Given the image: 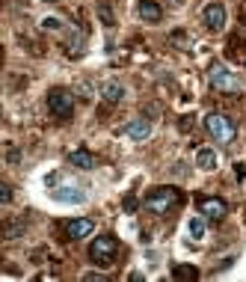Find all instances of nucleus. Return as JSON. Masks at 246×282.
<instances>
[{"label":"nucleus","instance_id":"f257e3e1","mask_svg":"<svg viewBox=\"0 0 246 282\" xmlns=\"http://www.w3.org/2000/svg\"><path fill=\"white\" fill-rule=\"evenodd\" d=\"M205 128H208V134H211L220 146H229V143H234V137H237V125H234V119L226 116V113H208V116H205Z\"/></svg>","mask_w":246,"mask_h":282},{"label":"nucleus","instance_id":"f03ea898","mask_svg":"<svg viewBox=\"0 0 246 282\" xmlns=\"http://www.w3.org/2000/svg\"><path fill=\"white\" fill-rule=\"evenodd\" d=\"M178 202H181V193H178L175 187H151L148 196H145V208L151 214H158V217L169 214Z\"/></svg>","mask_w":246,"mask_h":282},{"label":"nucleus","instance_id":"7ed1b4c3","mask_svg":"<svg viewBox=\"0 0 246 282\" xmlns=\"http://www.w3.org/2000/svg\"><path fill=\"white\" fill-rule=\"evenodd\" d=\"M208 80H211V87L217 89V92H223V95H240V80H237V74L229 71L223 63H213L211 66Z\"/></svg>","mask_w":246,"mask_h":282},{"label":"nucleus","instance_id":"20e7f679","mask_svg":"<svg viewBox=\"0 0 246 282\" xmlns=\"http://www.w3.org/2000/svg\"><path fill=\"white\" fill-rule=\"evenodd\" d=\"M116 252H119L116 238H113V235H101V238H95V241H92V247H89V259H92L95 265H101V267H110L113 262H116Z\"/></svg>","mask_w":246,"mask_h":282},{"label":"nucleus","instance_id":"39448f33","mask_svg":"<svg viewBox=\"0 0 246 282\" xmlns=\"http://www.w3.org/2000/svg\"><path fill=\"white\" fill-rule=\"evenodd\" d=\"M48 110H51L56 119H71L74 113V95L69 89H51L48 92Z\"/></svg>","mask_w":246,"mask_h":282},{"label":"nucleus","instance_id":"423d86ee","mask_svg":"<svg viewBox=\"0 0 246 282\" xmlns=\"http://www.w3.org/2000/svg\"><path fill=\"white\" fill-rule=\"evenodd\" d=\"M226 202L220 196H199V214H205L208 220H223L226 217Z\"/></svg>","mask_w":246,"mask_h":282},{"label":"nucleus","instance_id":"0eeeda50","mask_svg":"<svg viewBox=\"0 0 246 282\" xmlns=\"http://www.w3.org/2000/svg\"><path fill=\"white\" fill-rule=\"evenodd\" d=\"M202 18H205V27H208V30L220 33V30L226 27V6H223V3H208L205 12H202Z\"/></svg>","mask_w":246,"mask_h":282},{"label":"nucleus","instance_id":"6e6552de","mask_svg":"<svg viewBox=\"0 0 246 282\" xmlns=\"http://www.w3.org/2000/svg\"><path fill=\"white\" fill-rule=\"evenodd\" d=\"M95 232V223L86 220V217H80V220H69L66 223V235H69L71 241H77V238H89Z\"/></svg>","mask_w":246,"mask_h":282},{"label":"nucleus","instance_id":"1a4fd4ad","mask_svg":"<svg viewBox=\"0 0 246 282\" xmlns=\"http://www.w3.org/2000/svg\"><path fill=\"white\" fill-rule=\"evenodd\" d=\"M125 134L137 143L148 140V137H151V122H148V119H134V122L125 125Z\"/></svg>","mask_w":246,"mask_h":282},{"label":"nucleus","instance_id":"9d476101","mask_svg":"<svg viewBox=\"0 0 246 282\" xmlns=\"http://www.w3.org/2000/svg\"><path fill=\"white\" fill-rule=\"evenodd\" d=\"M137 12H140V18L145 24H160V18H163V9H160L155 0H140Z\"/></svg>","mask_w":246,"mask_h":282},{"label":"nucleus","instance_id":"9b49d317","mask_svg":"<svg viewBox=\"0 0 246 282\" xmlns=\"http://www.w3.org/2000/svg\"><path fill=\"white\" fill-rule=\"evenodd\" d=\"M101 98L110 101V104H119L125 98V87L119 80H107V83H101Z\"/></svg>","mask_w":246,"mask_h":282},{"label":"nucleus","instance_id":"f8f14e48","mask_svg":"<svg viewBox=\"0 0 246 282\" xmlns=\"http://www.w3.org/2000/svg\"><path fill=\"white\" fill-rule=\"evenodd\" d=\"M196 166L199 170H205V173H211V170H217V152L213 149H196Z\"/></svg>","mask_w":246,"mask_h":282},{"label":"nucleus","instance_id":"ddd939ff","mask_svg":"<svg viewBox=\"0 0 246 282\" xmlns=\"http://www.w3.org/2000/svg\"><path fill=\"white\" fill-rule=\"evenodd\" d=\"M69 163L77 166V170H92V166H95V158H92V152H86V149H74L69 155Z\"/></svg>","mask_w":246,"mask_h":282},{"label":"nucleus","instance_id":"4468645a","mask_svg":"<svg viewBox=\"0 0 246 282\" xmlns=\"http://www.w3.org/2000/svg\"><path fill=\"white\" fill-rule=\"evenodd\" d=\"M172 279H178V282L199 279V267H193V265H175V267H172Z\"/></svg>","mask_w":246,"mask_h":282},{"label":"nucleus","instance_id":"2eb2a0df","mask_svg":"<svg viewBox=\"0 0 246 282\" xmlns=\"http://www.w3.org/2000/svg\"><path fill=\"white\" fill-rule=\"evenodd\" d=\"M187 232H190V238H196V241H202V238H205V232H208V223H205V214H199V217H193V220L187 223Z\"/></svg>","mask_w":246,"mask_h":282},{"label":"nucleus","instance_id":"dca6fc26","mask_svg":"<svg viewBox=\"0 0 246 282\" xmlns=\"http://www.w3.org/2000/svg\"><path fill=\"white\" fill-rule=\"evenodd\" d=\"M53 199H59V202H83L86 196L77 187H59V190H53Z\"/></svg>","mask_w":246,"mask_h":282},{"label":"nucleus","instance_id":"f3484780","mask_svg":"<svg viewBox=\"0 0 246 282\" xmlns=\"http://www.w3.org/2000/svg\"><path fill=\"white\" fill-rule=\"evenodd\" d=\"M98 18H101V24H104V27H113V24H116V18H113V9H110V3H104V0L98 3Z\"/></svg>","mask_w":246,"mask_h":282},{"label":"nucleus","instance_id":"a211bd4d","mask_svg":"<svg viewBox=\"0 0 246 282\" xmlns=\"http://www.w3.org/2000/svg\"><path fill=\"white\" fill-rule=\"evenodd\" d=\"M69 53L71 57H80L83 53V36L80 33H69Z\"/></svg>","mask_w":246,"mask_h":282},{"label":"nucleus","instance_id":"6ab92c4d","mask_svg":"<svg viewBox=\"0 0 246 282\" xmlns=\"http://www.w3.org/2000/svg\"><path fill=\"white\" fill-rule=\"evenodd\" d=\"M42 30H63V21H59V18H53V15L42 18Z\"/></svg>","mask_w":246,"mask_h":282},{"label":"nucleus","instance_id":"aec40b11","mask_svg":"<svg viewBox=\"0 0 246 282\" xmlns=\"http://www.w3.org/2000/svg\"><path fill=\"white\" fill-rule=\"evenodd\" d=\"M0 202H3V205L12 202V187H9V184H0Z\"/></svg>","mask_w":246,"mask_h":282},{"label":"nucleus","instance_id":"412c9836","mask_svg":"<svg viewBox=\"0 0 246 282\" xmlns=\"http://www.w3.org/2000/svg\"><path fill=\"white\" fill-rule=\"evenodd\" d=\"M83 279H86V282H107V276L101 273V270H89Z\"/></svg>","mask_w":246,"mask_h":282},{"label":"nucleus","instance_id":"4be33fe9","mask_svg":"<svg viewBox=\"0 0 246 282\" xmlns=\"http://www.w3.org/2000/svg\"><path fill=\"white\" fill-rule=\"evenodd\" d=\"M234 176H237V178H246V166H243V163H234Z\"/></svg>","mask_w":246,"mask_h":282},{"label":"nucleus","instance_id":"5701e85b","mask_svg":"<svg viewBox=\"0 0 246 282\" xmlns=\"http://www.w3.org/2000/svg\"><path fill=\"white\" fill-rule=\"evenodd\" d=\"M190 125H193V116H184V119H181V131H187Z\"/></svg>","mask_w":246,"mask_h":282}]
</instances>
